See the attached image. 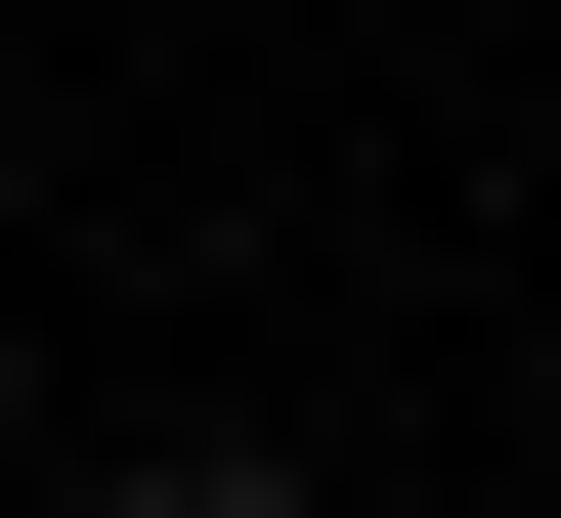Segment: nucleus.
Listing matches in <instances>:
<instances>
[{
    "label": "nucleus",
    "instance_id": "nucleus-1",
    "mask_svg": "<svg viewBox=\"0 0 561 518\" xmlns=\"http://www.w3.org/2000/svg\"><path fill=\"white\" fill-rule=\"evenodd\" d=\"M130 518H302V475H216V433H173V475H130Z\"/></svg>",
    "mask_w": 561,
    "mask_h": 518
}]
</instances>
